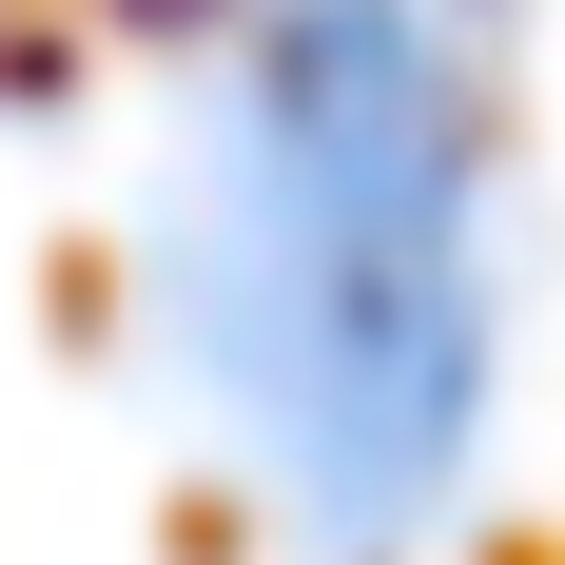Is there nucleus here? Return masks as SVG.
Returning a JSON list of instances; mask_svg holds the SVG:
<instances>
[{
  "label": "nucleus",
  "instance_id": "nucleus-1",
  "mask_svg": "<svg viewBox=\"0 0 565 565\" xmlns=\"http://www.w3.org/2000/svg\"><path fill=\"white\" fill-rule=\"evenodd\" d=\"M175 312L215 332L234 429L312 488V508H409L468 429V137L449 58L409 0H292L274 40L195 117V195H175Z\"/></svg>",
  "mask_w": 565,
  "mask_h": 565
}]
</instances>
